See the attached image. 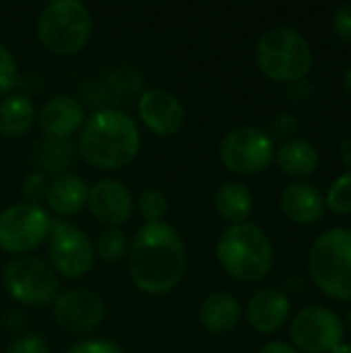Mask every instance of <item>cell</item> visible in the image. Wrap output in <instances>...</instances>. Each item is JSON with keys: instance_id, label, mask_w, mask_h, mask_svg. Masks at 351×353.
<instances>
[{"instance_id": "obj_1", "label": "cell", "mask_w": 351, "mask_h": 353, "mask_svg": "<svg viewBox=\"0 0 351 353\" xmlns=\"http://www.w3.org/2000/svg\"><path fill=\"white\" fill-rule=\"evenodd\" d=\"M186 273V248L180 234L163 221L145 223L128 248V275L151 296H163L180 285Z\"/></svg>"}, {"instance_id": "obj_2", "label": "cell", "mask_w": 351, "mask_h": 353, "mask_svg": "<svg viewBox=\"0 0 351 353\" xmlns=\"http://www.w3.org/2000/svg\"><path fill=\"white\" fill-rule=\"evenodd\" d=\"M139 149V126L120 110H95L79 130V153L87 165L97 170H120L137 157Z\"/></svg>"}, {"instance_id": "obj_3", "label": "cell", "mask_w": 351, "mask_h": 353, "mask_svg": "<svg viewBox=\"0 0 351 353\" xmlns=\"http://www.w3.org/2000/svg\"><path fill=\"white\" fill-rule=\"evenodd\" d=\"M215 252L221 269L242 283L265 279L273 267V246L269 236L248 221L230 225L219 236Z\"/></svg>"}, {"instance_id": "obj_4", "label": "cell", "mask_w": 351, "mask_h": 353, "mask_svg": "<svg viewBox=\"0 0 351 353\" xmlns=\"http://www.w3.org/2000/svg\"><path fill=\"white\" fill-rule=\"evenodd\" d=\"M259 70L275 83H298L312 70V50L306 37L285 25L265 31L254 50Z\"/></svg>"}, {"instance_id": "obj_5", "label": "cell", "mask_w": 351, "mask_h": 353, "mask_svg": "<svg viewBox=\"0 0 351 353\" xmlns=\"http://www.w3.org/2000/svg\"><path fill=\"white\" fill-rule=\"evenodd\" d=\"M308 273L327 298L351 302V230L333 228L314 240L308 252Z\"/></svg>"}, {"instance_id": "obj_6", "label": "cell", "mask_w": 351, "mask_h": 353, "mask_svg": "<svg viewBox=\"0 0 351 353\" xmlns=\"http://www.w3.org/2000/svg\"><path fill=\"white\" fill-rule=\"evenodd\" d=\"M93 33L89 8L79 0H52L37 17V37L56 56L79 54Z\"/></svg>"}, {"instance_id": "obj_7", "label": "cell", "mask_w": 351, "mask_h": 353, "mask_svg": "<svg viewBox=\"0 0 351 353\" xmlns=\"http://www.w3.org/2000/svg\"><path fill=\"white\" fill-rule=\"evenodd\" d=\"M4 290L27 306H46L58 298V277L50 265L33 256H19L2 271Z\"/></svg>"}, {"instance_id": "obj_8", "label": "cell", "mask_w": 351, "mask_h": 353, "mask_svg": "<svg viewBox=\"0 0 351 353\" xmlns=\"http://www.w3.org/2000/svg\"><path fill=\"white\" fill-rule=\"evenodd\" d=\"M219 159L230 172L252 176L273 163L275 145L271 137L257 126H236L221 139Z\"/></svg>"}, {"instance_id": "obj_9", "label": "cell", "mask_w": 351, "mask_h": 353, "mask_svg": "<svg viewBox=\"0 0 351 353\" xmlns=\"http://www.w3.org/2000/svg\"><path fill=\"white\" fill-rule=\"evenodd\" d=\"M52 230V219L39 205L17 203L0 211V248L8 254H27L41 246Z\"/></svg>"}, {"instance_id": "obj_10", "label": "cell", "mask_w": 351, "mask_h": 353, "mask_svg": "<svg viewBox=\"0 0 351 353\" xmlns=\"http://www.w3.org/2000/svg\"><path fill=\"white\" fill-rule=\"evenodd\" d=\"M294 347L306 353H333L343 343V323L335 310L325 306L302 308L290 327Z\"/></svg>"}, {"instance_id": "obj_11", "label": "cell", "mask_w": 351, "mask_h": 353, "mask_svg": "<svg viewBox=\"0 0 351 353\" xmlns=\"http://www.w3.org/2000/svg\"><path fill=\"white\" fill-rule=\"evenodd\" d=\"M48 254L54 271L68 279H79L87 275L95 259L89 238L77 225L66 221H52V230L48 236Z\"/></svg>"}, {"instance_id": "obj_12", "label": "cell", "mask_w": 351, "mask_h": 353, "mask_svg": "<svg viewBox=\"0 0 351 353\" xmlns=\"http://www.w3.org/2000/svg\"><path fill=\"white\" fill-rule=\"evenodd\" d=\"M54 321L70 333L93 331L106 314L101 298L91 290H68L52 302Z\"/></svg>"}, {"instance_id": "obj_13", "label": "cell", "mask_w": 351, "mask_h": 353, "mask_svg": "<svg viewBox=\"0 0 351 353\" xmlns=\"http://www.w3.org/2000/svg\"><path fill=\"white\" fill-rule=\"evenodd\" d=\"M137 108L145 126L157 137H172L184 124V105L166 89H147Z\"/></svg>"}, {"instance_id": "obj_14", "label": "cell", "mask_w": 351, "mask_h": 353, "mask_svg": "<svg viewBox=\"0 0 351 353\" xmlns=\"http://www.w3.org/2000/svg\"><path fill=\"white\" fill-rule=\"evenodd\" d=\"M132 194L128 186L118 180H99L89 188L87 207L91 215L108 228L126 223L132 215Z\"/></svg>"}, {"instance_id": "obj_15", "label": "cell", "mask_w": 351, "mask_h": 353, "mask_svg": "<svg viewBox=\"0 0 351 353\" xmlns=\"http://www.w3.org/2000/svg\"><path fill=\"white\" fill-rule=\"evenodd\" d=\"M290 310H292L290 298L281 290L263 288L250 298L246 306V319L257 333L271 335L277 333L288 323Z\"/></svg>"}, {"instance_id": "obj_16", "label": "cell", "mask_w": 351, "mask_h": 353, "mask_svg": "<svg viewBox=\"0 0 351 353\" xmlns=\"http://www.w3.org/2000/svg\"><path fill=\"white\" fill-rule=\"evenodd\" d=\"M283 215L300 225H312L319 223L325 215V196L319 188H314L308 182H292L281 190L279 199Z\"/></svg>"}, {"instance_id": "obj_17", "label": "cell", "mask_w": 351, "mask_h": 353, "mask_svg": "<svg viewBox=\"0 0 351 353\" xmlns=\"http://www.w3.org/2000/svg\"><path fill=\"white\" fill-rule=\"evenodd\" d=\"M85 122V110L79 99L70 95H56L39 112V126L46 134L64 139L79 132Z\"/></svg>"}, {"instance_id": "obj_18", "label": "cell", "mask_w": 351, "mask_h": 353, "mask_svg": "<svg viewBox=\"0 0 351 353\" xmlns=\"http://www.w3.org/2000/svg\"><path fill=\"white\" fill-rule=\"evenodd\" d=\"M201 325L213 333V335H225L236 329V325L242 319V306L240 302L225 292L211 294L203 300L199 308Z\"/></svg>"}, {"instance_id": "obj_19", "label": "cell", "mask_w": 351, "mask_h": 353, "mask_svg": "<svg viewBox=\"0 0 351 353\" xmlns=\"http://www.w3.org/2000/svg\"><path fill=\"white\" fill-rule=\"evenodd\" d=\"M275 161L290 178H308L317 172L321 155L319 149L306 139H290L277 147Z\"/></svg>"}, {"instance_id": "obj_20", "label": "cell", "mask_w": 351, "mask_h": 353, "mask_svg": "<svg viewBox=\"0 0 351 353\" xmlns=\"http://www.w3.org/2000/svg\"><path fill=\"white\" fill-rule=\"evenodd\" d=\"M87 194H89V186L81 176L64 174L50 184L46 201L52 213L64 217V215L79 213L87 205Z\"/></svg>"}, {"instance_id": "obj_21", "label": "cell", "mask_w": 351, "mask_h": 353, "mask_svg": "<svg viewBox=\"0 0 351 353\" xmlns=\"http://www.w3.org/2000/svg\"><path fill=\"white\" fill-rule=\"evenodd\" d=\"M215 209L232 225L244 223L254 209L252 190L242 182H225L215 192Z\"/></svg>"}, {"instance_id": "obj_22", "label": "cell", "mask_w": 351, "mask_h": 353, "mask_svg": "<svg viewBox=\"0 0 351 353\" xmlns=\"http://www.w3.org/2000/svg\"><path fill=\"white\" fill-rule=\"evenodd\" d=\"M35 122V105L23 93L6 95L0 101V132L8 139H19L29 132Z\"/></svg>"}, {"instance_id": "obj_23", "label": "cell", "mask_w": 351, "mask_h": 353, "mask_svg": "<svg viewBox=\"0 0 351 353\" xmlns=\"http://www.w3.org/2000/svg\"><path fill=\"white\" fill-rule=\"evenodd\" d=\"M128 250L126 244V236L118 230V228H108L97 236V244H95V254L106 261V263H114L120 261L124 256V252Z\"/></svg>"}, {"instance_id": "obj_24", "label": "cell", "mask_w": 351, "mask_h": 353, "mask_svg": "<svg viewBox=\"0 0 351 353\" xmlns=\"http://www.w3.org/2000/svg\"><path fill=\"white\" fill-rule=\"evenodd\" d=\"M325 205L335 215H351V172L341 174L327 190Z\"/></svg>"}, {"instance_id": "obj_25", "label": "cell", "mask_w": 351, "mask_h": 353, "mask_svg": "<svg viewBox=\"0 0 351 353\" xmlns=\"http://www.w3.org/2000/svg\"><path fill=\"white\" fill-rule=\"evenodd\" d=\"M139 213L147 223H157L168 213V196L161 190L149 188L139 196Z\"/></svg>"}, {"instance_id": "obj_26", "label": "cell", "mask_w": 351, "mask_h": 353, "mask_svg": "<svg viewBox=\"0 0 351 353\" xmlns=\"http://www.w3.org/2000/svg\"><path fill=\"white\" fill-rule=\"evenodd\" d=\"M19 83L17 60L6 46L0 43V95H8Z\"/></svg>"}, {"instance_id": "obj_27", "label": "cell", "mask_w": 351, "mask_h": 353, "mask_svg": "<svg viewBox=\"0 0 351 353\" xmlns=\"http://www.w3.org/2000/svg\"><path fill=\"white\" fill-rule=\"evenodd\" d=\"M48 188H50V184H48L46 176L39 174V172H31V174L23 180V186H21L23 194H25V196L29 199V203H33V205H37L39 199H46Z\"/></svg>"}, {"instance_id": "obj_28", "label": "cell", "mask_w": 351, "mask_h": 353, "mask_svg": "<svg viewBox=\"0 0 351 353\" xmlns=\"http://www.w3.org/2000/svg\"><path fill=\"white\" fill-rule=\"evenodd\" d=\"M333 33L339 41H351V4H341L335 8L333 19H331Z\"/></svg>"}, {"instance_id": "obj_29", "label": "cell", "mask_w": 351, "mask_h": 353, "mask_svg": "<svg viewBox=\"0 0 351 353\" xmlns=\"http://www.w3.org/2000/svg\"><path fill=\"white\" fill-rule=\"evenodd\" d=\"M6 353H50V350H48V343L39 335L23 333L8 345Z\"/></svg>"}, {"instance_id": "obj_30", "label": "cell", "mask_w": 351, "mask_h": 353, "mask_svg": "<svg viewBox=\"0 0 351 353\" xmlns=\"http://www.w3.org/2000/svg\"><path fill=\"white\" fill-rule=\"evenodd\" d=\"M296 128H298V120L292 116V114H288V112H281V114H277L275 116V120L271 122V126H269V137H271V141L273 139H283V141H290L292 139V134L296 132Z\"/></svg>"}, {"instance_id": "obj_31", "label": "cell", "mask_w": 351, "mask_h": 353, "mask_svg": "<svg viewBox=\"0 0 351 353\" xmlns=\"http://www.w3.org/2000/svg\"><path fill=\"white\" fill-rule=\"evenodd\" d=\"M66 353H126L118 343L108 339H87L72 345Z\"/></svg>"}, {"instance_id": "obj_32", "label": "cell", "mask_w": 351, "mask_h": 353, "mask_svg": "<svg viewBox=\"0 0 351 353\" xmlns=\"http://www.w3.org/2000/svg\"><path fill=\"white\" fill-rule=\"evenodd\" d=\"M259 353H300V352H298L294 345L285 343V341H271V343L263 345Z\"/></svg>"}, {"instance_id": "obj_33", "label": "cell", "mask_w": 351, "mask_h": 353, "mask_svg": "<svg viewBox=\"0 0 351 353\" xmlns=\"http://www.w3.org/2000/svg\"><path fill=\"white\" fill-rule=\"evenodd\" d=\"M339 157L348 165V172H351V139H343L339 143Z\"/></svg>"}, {"instance_id": "obj_34", "label": "cell", "mask_w": 351, "mask_h": 353, "mask_svg": "<svg viewBox=\"0 0 351 353\" xmlns=\"http://www.w3.org/2000/svg\"><path fill=\"white\" fill-rule=\"evenodd\" d=\"M343 87H345L348 95L351 97V66L345 70V74H343Z\"/></svg>"}, {"instance_id": "obj_35", "label": "cell", "mask_w": 351, "mask_h": 353, "mask_svg": "<svg viewBox=\"0 0 351 353\" xmlns=\"http://www.w3.org/2000/svg\"><path fill=\"white\" fill-rule=\"evenodd\" d=\"M333 353H351V345H343V343H341Z\"/></svg>"}, {"instance_id": "obj_36", "label": "cell", "mask_w": 351, "mask_h": 353, "mask_svg": "<svg viewBox=\"0 0 351 353\" xmlns=\"http://www.w3.org/2000/svg\"><path fill=\"white\" fill-rule=\"evenodd\" d=\"M348 321H350V329H351V308H350V312H348Z\"/></svg>"}]
</instances>
